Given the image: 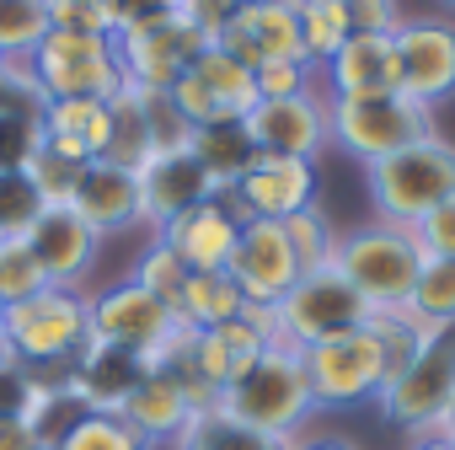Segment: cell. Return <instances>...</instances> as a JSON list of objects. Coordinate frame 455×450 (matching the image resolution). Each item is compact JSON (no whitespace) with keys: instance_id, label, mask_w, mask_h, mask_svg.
Here are the masks:
<instances>
[{"instance_id":"60","label":"cell","mask_w":455,"mask_h":450,"mask_svg":"<svg viewBox=\"0 0 455 450\" xmlns=\"http://www.w3.org/2000/svg\"><path fill=\"white\" fill-rule=\"evenodd\" d=\"M0 65H6V54H0Z\"/></svg>"},{"instance_id":"11","label":"cell","mask_w":455,"mask_h":450,"mask_svg":"<svg viewBox=\"0 0 455 450\" xmlns=\"http://www.w3.org/2000/svg\"><path fill=\"white\" fill-rule=\"evenodd\" d=\"M396 65H402V97H412L418 108H439L455 97V22H402L396 28Z\"/></svg>"},{"instance_id":"47","label":"cell","mask_w":455,"mask_h":450,"mask_svg":"<svg viewBox=\"0 0 455 450\" xmlns=\"http://www.w3.org/2000/svg\"><path fill=\"white\" fill-rule=\"evenodd\" d=\"M49 28H65V33H108V6L102 0H49Z\"/></svg>"},{"instance_id":"31","label":"cell","mask_w":455,"mask_h":450,"mask_svg":"<svg viewBox=\"0 0 455 450\" xmlns=\"http://www.w3.org/2000/svg\"><path fill=\"white\" fill-rule=\"evenodd\" d=\"M295 33H300V60L322 70L343 44H348V17L343 0H295Z\"/></svg>"},{"instance_id":"29","label":"cell","mask_w":455,"mask_h":450,"mask_svg":"<svg viewBox=\"0 0 455 450\" xmlns=\"http://www.w3.org/2000/svg\"><path fill=\"white\" fill-rule=\"evenodd\" d=\"M242 290L231 274H188V290L177 301V322L204 333V327H220V322H236L242 317Z\"/></svg>"},{"instance_id":"3","label":"cell","mask_w":455,"mask_h":450,"mask_svg":"<svg viewBox=\"0 0 455 450\" xmlns=\"http://www.w3.org/2000/svg\"><path fill=\"white\" fill-rule=\"evenodd\" d=\"M220 407L231 413L236 423L247 429H263V434H279V439H295L300 423L316 413V397H311V381H306V365L295 349L274 343L263 349V359L220 391Z\"/></svg>"},{"instance_id":"8","label":"cell","mask_w":455,"mask_h":450,"mask_svg":"<svg viewBox=\"0 0 455 450\" xmlns=\"http://www.w3.org/2000/svg\"><path fill=\"white\" fill-rule=\"evenodd\" d=\"M274 317H279V343L300 354L311 343H327V338L364 327L370 306L338 269H316V274H300L290 285V295L274 306Z\"/></svg>"},{"instance_id":"17","label":"cell","mask_w":455,"mask_h":450,"mask_svg":"<svg viewBox=\"0 0 455 450\" xmlns=\"http://www.w3.org/2000/svg\"><path fill=\"white\" fill-rule=\"evenodd\" d=\"M145 365L140 354L118 349V343H102V338H86L81 354L70 359L65 370V391L86 407V413H124V402L134 397Z\"/></svg>"},{"instance_id":"45","label":"cell","mask_w":455,"mask_h":450,"mask_svg":"<svg viewBox=\"0 0 455 450\" xmlns=\"http://www.w3.org/2000/svg\"><path fill=\"white\" fill-rule=\"evenodd\" d=\"M102 6H108V33L113 38H129L140 28H156V22H166L177 12L172 0H102Z\"/></svg>"},{"instance_id":"19","label":"cell","mask_w":455,"mask_h":450,"mask_svg":"<svg viewBox=\"0 0 455 450\" xmlns=\"http://www.w3.org/2000/svg\"><path fill=\"white\" fill-rule=\"evenodd\" d=\"M391 38L386 33H348V44L316 70L327 81V97H386V92H402V65H396V44Z\"/></svg>"},{"instance_id":"7","label":"cell","mask_w":455,"mask_h":450,"mask_svg":"<svg viewBox=\"0 0 455 450\" xmlns=\"http://www.w3.org/2000/svg\"><path fill=\"white\" fill-rule=\"evenodd\" d=\"M33 81L44 86V97H113L124 86V65H118V44L102 33H65L49 28L38 38V49L28 54Z\"/></svg>"},{"instance_id":"32","label":"cell","mask_w":455,"mask_h":450,"mask_svg":"<svg viewBox=\"0 0 455 450\" xmlns=\"http://www.w3.org/2000/svg\"><path fill=\"white\" fill-rule=\"evenodd\" d=\"M108 108H113V134H108V156H102V161H113V166H124V172H140V166L150 161V129H145L140 86L124 81V86L108 97Z\"/></svg>"},{"instance_id":"24","label":"cell","mask_w":455,"mask_h":450,"mask_svg":"<svg viewBox=\"0 0 455 450\" xmlns=\"http://www.w3.org/2000/svg\"><path fill=\"white\" fill-rule=\"evenodd\" d=\"M263 349H274V343H268L263 333H252L242 317L193 333V365H198V375H204L214 391H225L231 381H242V375L263 359Z\"/></svg>"},{"instance_id":"42","label":"cell","mask_w":455,"mask_h":450,"mask_svg":"<svg viewBox=\"0 0 455 450\" xmlns=\"http://www.w3.org/2000/svg\"><path fill=\"white\" fill-rule=\"evenodd\" d=\"M252 81H258V102H284V97L316 92V70L306 60H268L252 70Z\"/></svg>"},{"instance_id":"55","label":"cell","mask_w":455,"mask_h":450,"mask_svg":"<svg viewBox=\"0 0 455 450\" xmlns=\"http://www.w3.org/2000/svg\"><path fill=\"white\" fill-rule=\"evenodd\" d=\"M434 434H439V439H450V445H455V402H450V413H444V418H439V429H434Z\"/></svg>"},{"instance_id":"16","label":"cell","mask_w":455,"mask_h":450,"mask_svg":"<svg viewBox=\"0 0 455 450\" xmlns=\"http://www.w3.org/2000/svg\"><path fill=\"white\" fill-rule=\"evenodd\" d=\"M231 198L247 220H290V214L316 204V166L295 161V156H263L258 150V161L242 172Z\"/></svg>"},{"instance_id":"52","label":"cell","mask_w":455,"mask_h":450,"mask_svg":"<svg viewBox=\"0 0 455 450\" xmlns=\"http://www.w3.org/2000/svg\"><path fill=\"white\" fill-rule=\"evenodd\" d=\"M242 322H247L252 333H263L268 343H279V317H274V306H252V301H247V306H242Z\"/></svg>"},{"instance_id":"34","label":"cell","mask_w":455,"mask_h":450,"mask_svg":"<svg viewBox=\"0 0 455 450\" xmlns=\"http://www.w3.org/2000/svg\"><path fill=\"white\" fill-rule=\"evenodd\" d=\"M60 450H150V439L124 418V413H81Z\"/></svg>"},{"instance_id":"9","label":"cell","mask_w":455,"mask_h":450,"mask_svg":"<svg viewBox=\"0 0 455 450\" xmlns=\"http://www.w3.org/2000/svg\"><path fill=\"white\" fill-rule=\"evenodd\" d=\"M300 365H306V381H311L316 407L375 402V391L386 386V365H380V349H375V333L370 327H354L343 338H327V343L300 349Z\"/></svg>"},{"instance_id":"46","label":"cell","mask_w":455,"mask_h":450,"mask_svg":"<svg viewBox=\"0 0 455 450\" xmlns=\"http://www.w3.org/2000/svg\"><path fill=\"white\" fill-rule=\"evenodd\" d=\"M412 237H418L423 258H450V263H455V193H450L434 214H423V220L412 225Z\"/></svg>"},{"instance_id":"39","label":"cell","mask_w":455,"mask_h":450,"mask_svg":"<svg viewBox=\"0 0 455 450\" xmlns=\"http://www.w3.org/2000/svg\"><path fill=\"white\" fill-rule=\"evenodd\" d=\"M38 290H49L38 258L28 253L22 237H6V242H0V306H17V301H28Z\"/></svg>"},{"instance_id":"58","label":"cell","mask_w":455,"mask_h":450,"mask_svg":"<svg viewBox=\"0 0 455 450\" xmlns=\"http://www.w3.org/2000/svg\"><path fill=\"white\" fill-rule=\"evenodd\" d=\"M444 6H450V12H455V0H444Z\"/></svg>"},{"instance_id":"43","label":"cell","mask_w":455,"mask_h":450,"mask_svg":"<svg viewBox=\"0 0 455 450\" xmlns=\"http://www.w3.org/2000/svg\"><path fill=\"white\" fill-rule=\"evenodd\" d=\"M81 161H70V156H60V150H38L33 156V166H28V177H33V188L44 193V204H70L76 198V182H81Z\"/></svg>"},{"instance_id":"5","label":"cell","mask_w":455,"mask_h":450,"mask_svg":"<svg viewBox=\"0 0 455 450\" xmlns=\"http://www.w3.org/2000/svg\"><path fill=\"white\" fill-rule=\"evenodd\" d=\"M450 402H455V327H439L412 354V365L396 370L375 391V407H380L386 423H396L412 439H423V434L439 429V418L450 413Z\"/></svg>"},{"instance_id":"21","label":"cell","mask_w":455,"mask_h":450,"mask_svg":"<svg viewBox=\"0 0 455 450\" xmlns=\"http://www.w3.org/2000/svg\"><path fill=\"white\" fill-rule=\"evenodd\" d=\"M134 177H140V209H145V220L156 225V231H161L166 220L188 214L193 204L214 198V188H209L204 166L193 161V150H161V156H150Z\"/></svg>"},{"instance_id":"36","label":"cell","mask_w":455,"mask_h":450,"mask_svg":"<svg viewBox=\"0 0 455 450\" xmlns=\"http://www.w3.org/2000/svg\"><path fill=\"white\" fill-rule=\"evenodd\" d=\"M134 285H145L166 311H172V322H177V301H182V290H188V263L156 237L145 253H140V269H134Z\"/></svg>"},{"instance_id":"26","label":"cell","mask_w":455,"mask_h":450,"mask_svg":"<svg viewBox=\"0 0 455 450\" xmlns=\"http://www.w3.org/2000/svg\"><path fill=\"white\" fill-rule=\"evenodd\" d=\"M188 76L204 86V97L220 108V118H225V124H247V113L258 108L252 65H242L231 49H220V44H209V49L188 65Z\"/></svg>"},{"instance_id":"10","label":"cell","mask_w":455,"mask_h":450,"mask_svg":"<svg viewBox=\"0 0 455 450\" xmlns=\"http://www.w3.org/2000/svg\"><path fill=\"white\" fill-rule=\"evenodd\" d=\"M113 44H118L124 81L140 86V92H172V81L209 49V38H204L182 12H172L166 22L140 28V33H129V38H113Z\"/></svg>"},{"instance_id":"51","label":"cell","mask_w":455,"mask_h":450,"mask_svg":"<svg viewBox=\"0 0 455 450\" xmlns=\"http://www.w3.org/2000/svg\"><path fill=\"white\" fill-rule=\"evenodd\" d=\"M0 450H38L28 418H0Z\"/></svg>"},{"instance_id":"14","label":"cell","mask_w":455,"mask_h":450,"mask_svg":"<svg viewBox=\"0 0 455 450\" xmlns=\"http://www.w3.org/2000/svg\"><path fill=\"white\" fill-rule=\"evenodd\" d=\"M166 327H172V311L134 279H118V285H108L102 295L86 301V338L118 343L129 354H145Z\"/></svg>"},{"instance_id":"40","label":"cell","mask_w":455,"mask_h":450,"mask_svg":"<svg viewBox=\"0 0 455 450\" xmlns=\"http://www.w3.org/2000/svg\"><path fill=\"white\" fill-rule=\"evenodd\" d=\"M38 150H44V118H33V113L0 118V172H28Z\"/></svg>"},{"instance_id":"22","label":"cell","mask_w":455,"mask_h":450,"mask_svg":"<svg viewBox=\"0 0 455 450\" xmlns=\"http://www.w3.org/2000/svg\"><path fill=\"white\" fill-rule=\"evenodd\" d=\"M70 209L92 225L97 237L124 231V225L145 220V209H140V177L124 172V166H113V161H92V166L81 172V182H76Z\"/></svg>"},{"instance_id":"27","label":"cell","mask_w":455,"mask_h":450,"mask_svg":"<svg viewBox=\"0 0 455 450\" xmlns=\"http://www.w3.org/2000/svg\"><path fill=\"white\" fill-rule=\"evenodd\" d=\"M188 150H193V161L204 166V177H209L214 193H231V188L242 182V172L258 161V145H252L247 124H209V129H193Z\"/></svg>"},{"instance_id":"57","label":"cell","mask_w":455,"mask_h":450,"mask_svg":"<svg viewBox=\"0 0 455 450\" xmlns=\"http://www.w3.org/2000/svg\"><path fill=\"white\" fill-rule=\"evenodd\" d=\"M172 6H188V0H172Z\"/></svg>"},{"instance_id":"13","label":"cell","mask_w":455,"mask_h":450,"mask_svg":"<svg viewBox=\"0 0 455 450\" xmlns=\"http://www.w3.org/2000/svg\"><path fill=\"white\" fill-rule=\"evenodd\" d=\"M242 220L247 214L236 209L231 193H214V198L193 204L188 214L166 220L156 237L188 263V274H225V263L236 253V237H242Z\"/></svg>"},{"instance_id":"44","label":"cell","mask_w":455,"mask_h":450,"mask_svg":"<svg viewBox=\"0 0 455 450\" xmlns=\"http://www.w3.org/2000/svg\"><path fill=\"white\" fill-rule=\"evenodd\" d=\"M44 108H49V97H44V86L33 81L28 60H6V65H0V118H6V113H33V118H44Z\"/></svg>"},{"instance_id":"25","label":"cell","mask_w":455,"mask_h":450,"mask_svg":"<svg viewBox=\"0 0 455 450\" xmlns=\"http://www.w3.org/2000/svg\"><path fill=\"white\" fill-rule=\"evenodd\" d=\"M124 418H129L150 445H172L177 429L193 418V402H188V391H182L177 375H166V370H145L140 386H134V397L124 402Z\"/></svg>"},{"instance_id":"20","label":"cell","mask_w":455,"mask_h":450,"mask_svg":"<svg viewBox=\"0 0 455 450\" xmlns=\"http://www.w3.org/2000/svg\"><path fill=\"white\" fill-rule=\"evenodd\" d=\"M231 49L242 65H268V60H300V33H295V0H252L236 12V22L214 38Z\"/></svg>"},{"instance_id":"37","label":"cell","mask_w":455,"mask_h":450,"mask_svg":"<svg viewBox=\"0 0 455 450\" xmlns=\"http://www.w3.org/2000/svg\"><path fill=\"white\" fill-rule=\"evenodd\" d=\"M407 306L434 327H455V263L450 258H423V274H418Z\"/></svg>"},{"instance_id":"56","label":"cell","mask_w":455,"mask_h":450,"mask_svg":"<svg viewBox=\"0 0 455 450\" xmlns=\"http://www.w3.org/2000/svg\"><path fill=\"white\" fill-rule=\"evenodd\" d=\"M236 6H252V0H236Z\"/></svg>"},{"instance_id":"50","label":"cell","mask_w":455,"mask_h":450,"mask_svg":"<svg viewBox=\"0 0 455 450\" xmlns=\"http://www.w3.org/2000/svg\"><path fill=\"white\" fill-rule=\"evenodd\" d=\"M28 391H33V365H6L0 370V418H22L28 407Z\"/></svg>"},{"instance_id":"1","label":"cell","mask_w":455,"mask_h":450,"mask_svg":"<svg viewBox=\"0 0 455 450\" xmlns=\"http://www.w3.org/2000/svg\"><path fill=\"white\" fill-rule=\"evenodd\" d=\"M370 172V204H375V220L386 225H412L423 214H434L450 193H455V145L444 134H423L380 161L364 166Z\"/></svg>"},{"instance_id":"15","label":"cell","mask_w":455,"mask_h":450,"mask_svg":"<svg viewBox=\"0 0 455 450\" xmlns=\"http://www.w3.org/2000/svg\"><path fill=\"white\" fill-rule=\"evenodd\" d=\"M247 134L263 156H295L311 161L332 145L327 140V97L306 92V97H284V102H258L247 113Z\"/></svg>"},{"instance_id":"38","label":"cell","mask_w":455,"mask_h":450,"mask_svg":"<svg viewBox=\"0 0 455 450\" xmlns=\"http://www.w3.org/2000/svg\"><path fill=\"white\" fill-rule=\"evenodd\" d=\"M38 214H44V193L33 188V177L28 172H0V242L28 237Z\"/></svg>"},{"instance_id":"33","label":"cell","mask_w":455,"mask_h":450,"mask_svg":"<svg viewBox=\"0 0 455 450\" xmlns=\"http://www.w3.org/2000/svg\"><path fill=\"white\" fill-rule=\"evenodd\" d=\"M279 225H284V237H290V253H295L300 274L332 269V258H338V225L327 220L322 204H311V209H300V214H290Z\"/></svg>"},{"instance_id":"6","label":"cell","mask_w":455,"mask_h":450,"mask_svg":"<svg viewBox=\"0 0 455 450\" xmlns=\"http://www.w3.org/2000/svg\"><path fill=\"white\" fill-rule=\"evenodd\" d=\"M0 333H6L12 354L33 370H49V365H70L86 343V295L65 290V285H49L17 306H6L0 317Z\"/></svg>"},{"instance_id":"4","label":"cell","mask_w":455,"mask_h":450,"mask_svg":"<svg viewBox=\"0 0 455 450\" xmlns=\"http://www.w3.org/2000/svg\"><path fill=\"white\" fill-rule=\"evenodd\" d=\"M434 134V113L418 108L402 92L386 97H327V140L338 150H348L354 161H380L412 140Z\"/></svg>"},{"instance_id":"48","label":"cell","mask_w":455,"mask_h":450,"mask_svg":"<svg viewBox=\"0 0 455 450\" xmlns=\"http://www.w3.org/2000/svg\"><path fill=\"white\" fill-rule=\"evenodd\" d=\"M343 17H348V33H396L407 17L396 0H343Z\"/></svg>"},{"instance_id":"18","label":"cell","mask_w":455,"mask_h":450,"mask_svg":"<svg viewBox=\"0 0 455 450\" xmlns=\"http://www.w3.org/2000/svg\"><path fill=\"white\" fill-rule=\"evenodd\" d=\"M22 242H28V253L38 258V269H44L49 285L76 290V279L92 269L102 237L92 231V225H86L70 204H44V214L33 220V231H28Z\"/></svg>"},{"instance_id":"49","label":"cell","mask_w":455,"mask_h":450,"mask_svg":"<svg viewBox=\"0 0 455 450\" xmlns=\"http://www.w3.org/2000/svg\"><path fill=\"white\" fill-rule=\"evenodd\" d=\"M177 12H182V17H188L209 44H214L225 28L236 22V12H242V6H236V0H188V6H177Z\"/></svg>"},{"instance_id":"30","label":"cell","mask_w":455,"mask_h":450,"mask_svg":"<svg viewBox=\"0 0 455 450\" xmlns=\"http://www.w3.org/2000/svg\"><path fill=\"white\" fill-rule=\"evenodd\" d=\"M370 333H375V349H380V365H386V381L396 375V370H407L412 365V354L439 333L434 322H423L412 306H396V311H370V322H364Z\"/></svg>"},{"instance_id":"2","label":"cell","mask_w":455,"mask_h":450,"mask_svg":"<svg viewBox=\"0 0 455 450\" xmlns=\"http://www.w3.org/2000/svg\"><path fill=\"white\" fill-rule=\"evenodd\" d=\"M332 269L364 295L370 311H396L412 301V285L423 274V247L407 225H386V220H370L359 231L338 237V258Z\"/></svg>"},{"instance_id":"54","label":"cell","mask_w":455,"mask_h":450,"mask_svg":"<svg viewBox=\"0 0 455 450\" xmlns=\"http://www.w3.org/2000/svg\"><path fill=\"white\" fill-rule=\"evenodd\" d=\"M412 450H455V445L439 439V434H423V439H412Z\"/></svg>"},{"instance_id":"53","label":"cell","mask_w":455,"mask_h":450,"mask_svg":"<svg viewBox=\"0 0 455 450\" xmlns=\"http://www.w3.org/2000/svg\"><path fill=\"white\" fill-rule=\"evenodd\" d=\"M295 450H359V445L338 439V434H322V439H295Z\"/></svg>"},{"instance_id":"59","label":"cell","mask_w":455,"mask_h":450,"mask_svg":"<svg viewBox=\"0 0 455 450\" xmlns=\"http://www.w3.org/2000/svg\"><path fill=\"white\" fill-rule=\"evenodd\" d=\"M0 317H6V306H0Z\"/></svg>"},{"instance_id":"12","label":"cell","mask_w":455,"mask_h":450,"mask_svg":"<svg viewBox=\"0 0 455 450\" xmlns=\"http://www.w3.org/2000/svg\"><path fill=\"white\" fill-rule=\"evenodd\" d=\"M225 274L236 279L242 301L252 306H279L290 295V285L300 279V263L290 253V237L279 220H242V237H236V253L225 263Z\"/></svg>"},{"instance_id":"23","label":"cell","mask_w":455,"mask_h":450,"mask_svg":"<svg viewBox=\"0 0 455 450\" xmlns=\"http://www.w3.org/2000/svg\"><path fill=\"white\" fill-rule=\"evenodd\" d=\"M108 134H113V108L102 97H54L44 108V145L81 166L108 156Z\"/></svg>"},{"instance_id":"35","label":"cell","mask_w":455,"mask_h":450,"mask_svg":"<svg viewBox=\"0 0 455 450\" xmlns=\"http://www.w3.org/2000/svg\"><path fill=\"white\" fill-rule=\"evenodd\" d=\"M49 33V0H0V54L28 60Z\"/></svg>"},{"instance_id":"28","label":"cell","mask_w":455,"mask_h":450,"mask_svg":"<svg viewBox=\"0 0 455 450\" xmlns=\"http://www.w3.org/2000/svg\"><path fill=\"white\" fill-rule=\"evenodd\" d=\"M172 450H295V439L247 429V423H236L225 407H204V413H193V418L177 429Z\"/></svg>"},{"instance_id":"41","label":"cell","mask_w":455,"mask_h":450,"mask_svg":"<svg viewBox=\"0 0 455 450\" xmlns=\"http://www.w3.org/2000/svg\"><path fill=\"white\" fill-rule=\"evenodd\" d=\"M140 108H145V129H150V156H161V150H188L193 129H188V118L172 108L166 92H140Z\"/></svg>"}]
</instances>
